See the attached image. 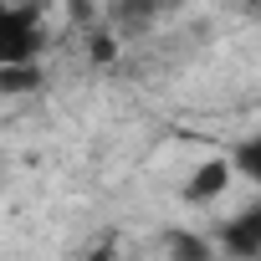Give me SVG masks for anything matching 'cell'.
I'll return each instance as SVG.
<instances>
[{"label": "cell", "mask_w": 261, "mask_h": 261, "mask_svg": "<svg viewBox=\"0 0 261 261\" xmlns=\"http://www.w3.org/2000/svg\"><path fill=\"white\" fill-rule=\"evenodd\" d=\"M225 246H230L236 256H256V251H261V210L236 215V220L225 225Z\"/></svg>", "instance_id": "obj_2"}, {"label": "cell", "mask_w": 261, "mask_h": 261, "mask_svg": "<svg viewBox=\"0 0 261 261\" xmlns=\"http://www.w3.org/2000/svg\"><path fill=\"white\" fill-rule=\"evenodd\" d=\"M230 159H200L195 164V174L185 179V200L190 205H215L225 190H230Z\"/></svg>", "instance_id": "obj_1"}, {"label": "cell", "mask_w": 261, "mask_h": 261, "mask_svg": "<svg viewBox=\"0 0 261 261\" xmlns=\"http://www.w3.org/2000/svg\"><path fill=\"white\" fill-rule=\"evenodd\" d=\"M241 164H246V169H251V174H256V179H261V144H251V149H246V154H241Z\"/></svg>", "instance_id": "obj_3"}]
</instances>
